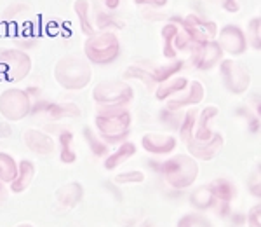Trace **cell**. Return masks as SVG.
I'll return each mask as SVG.
<instances>
[{
  "mask_svg": "<svg viewBox=\"0 0 261 227\" xmlns=\"http://www.w3.org/2000/svg\"><path fill=\"white\" fill-rule=\"evenodd\" d=\"M130 112L127 107L98 108L94 117V129L108 145H119L127 140L130 133Z\"/></svg>",
  "mask_w": 261,
  "mask_h": 227,
  "instance_id": "obj_1",
  "label": "cell"
},
{
  "mask_svg": "<svg viewBox=\"0 0 261 227\" xmlns=\"http://www.w3.org/2000/svg\"><path fill=\"white\" fill-rule=\"evenodd\" d=\"M91 63L77 54H66L54 63V81L66 91H81L91 84Z\"/></svg>",
  "mask_w": 261,
  "mask_h": 227,
  "instance_id": "obj_2",
  "label": "cell"
},
{
  "mask_svg": "<svg viewBox=\"0 0 261 227\" xmlns=\"http://www.w3.org/2000/svg\"><path fill=\"white\" fill-rule=\"evenodd\" d=\"M161 173L169 187L185 191L197 182L200 166L190 154H174L161 165Z\"/></svg>",
  "mask_w": 261,
  "mask_h": 227,
  "instance_id": "obj_3",
  "label": "cell"
},
{
  "mask_svg": "<svg viewBox=\"0 0 261 227\" xmlns=\"http://www.w3.org/2000/svg\"><path fill=\"white\" fill-rule=\"evenodd\" d=\"M86 60L94 65H110L120 54V40L112 30H99L87 37L84 44Z\"/></svg>",
  "mask_w": 261,
  "mask_h": 227,
  "instance_id": "obj_4",
  "label": "cell"
},
{
  "mask_svg": "<svg viewBox=\"0 0 261 227\" xmlns=\"http://www.w3.org/2000/svg\"><path fill=\"white\" fill-rule=\"evenodd\" d=\"M134 98V89L125 81H103L92 89V100L98 108L127 107Z\"/></svg>",
  "mask_w": 261,
  "mask_h": 227,
  "instance_id": "obj_5",
  "label": "cell"
},
{
  "mask_svg": "<svg viewBox=\"0 0 261 227\" xmlns=\"http://www.w3.org/2000/svg\"><path fill=\"white\" fill-rule=\"evenodd\" d=\"M32 58L23 49H0V81L19 82L32 72Z\"/></svg>",
  "mask_w": 261,
  "mask_h": 227,
  "instance_id": "obj_6",
  "label": "cell"
},
{
  "mask_svg": "<svg viewBox=\"0 0 261 227\" xmlns=\"http://www.w3.org/2000/svg\"><path fill=\"white\" fill-rule=\"evenodd\" d=\"M32 114V96L21 87H7L0 93V116L9 123L23 121Z\"/></svg>",
  "mask_w": 261,
  "mask_h": 227,
  "instance_id": "obj_7",
  "label": "cell"
},
{
  "mask_svg": "<svg viewBox=\"0 0 261 227\" xmlns=\"http://www.w3.org/2000/svg\"><path fill=\"white\" fill-rule=\"evenodd\" d=\"M221 81L225 89L231 95H244L251 87V74L241 61L226 58L220 63Z\"/></svg>",
  "mask_w": 261,
  "mask_h": 227,
  "instance_id": "obj_8",
  "label": "cell"
},
{
  "mask_svg": "<svg viewBox=\"0 0 261 227\" xmlns=\"http://www.w3.org/2000/svg\"><path fill=\"white\" fill-rule=\"evenodd\" d=\"M179 25L187 30L195 46H200L204 42L216 40L218 35V25L214 21L204 19L199 14H188L185 18H179Z\"/></svg>",
  "mask_w": 261,
  "mask_h": 227,
  "instance_id": "obj_9",
  "label": "cell"
},
{
  "mask_svg": "<svg viewBox=\"0 0 261 227\" xmlns=\"http://www.w3.org/2000/svg\"><path fill=\"white\" fill-rule=\"evenodd\" d=\"M216 42L220 44L223 53L230 54V56H241L249 48L246 32L239 25H225L223 28H220Z\"/></svg>",
  "mask_w": 261,
  "mask_h": 227,
  "instance_id": "obj_10",
  "label": "cell"
},
{
  "mask_svg": "<svg viewBox=\"0 0 261 227\" xmlns=\"http://www.w3.org/2000/svg\"><path fill=\"white\" fill-rule=\"evenodd\" d=\"M223 49L216 40L204 42L192 49V65L200 72H209L218 66L223 60Z\"/></svg>",
  "mask_w": 261,
  "mask_h": 227,
  "instance_id": "obj_11",
  "label": "cell"
},
{
  "mask_svg": "<svg viewBox=\"0 0 261 227\" xmlns=\"http://www.w3.org/2000/svg\"><path fill=\"white\" fill-rule=\"evenodd\" d=\"M223 145H225V137L214 131L209 140H190L187 144V149L195 161H213L220 154Z\"/></svg>",
  "mask_w": 261,
  "mask_h": 227,
  "instance_id": "obj_12",
  "label": "cell"
},
{
  "mask_svg": "<svg viewBox=\"0 0 261 227\" xmlns=\"http://www.w3.org/2000/svg\"><path fill=\"white\" fill-rule=\"evenodd\" d=\"M205 96V89L202 86L200 81H190L187 86V89H183L179 95H176L174 98L167 100V107L171 110H187L190 107H197Z\"/></svg>",
  "mask_w": 261,
  "mask_h": 227,
  "instance_id": "obj_13",
  "label": "cell"
},
{
  "mask_svg": "<svg viewBox=\"0 0 261 227\" xmlns=\"http://www.w3.org/2000/svg\"><path fill=\"white\" fill-rule=\"evenodd\" d=\"M178 145L174 134H167V133H145L141 138V147L145 152H148L151 155H169L172 150Z\"/></svg>",
  "mask_w": 261,
  "mask_h": 227,
  "instance_id": "obj_14",
  "label": "cell"
},
{
  "mask_svg": "<svg viewBox=\"0 0 261 227\" xmlns=\"http://www.w3.org/2000/svg\"><path fill=\"white\" fill-rule=\"evenodd\" d=\"M23 140H24V145L28 147V150H32V152L37 155L49 157V155H53L56 152V142H54V138L45 131H40V129H35V128L24 129Z\"/></svg>",
  "mask_w": 261,
  "mask_h": 227,
  "instance_id": "obj_15",
  "label": "cell"
},
{
  "mask_svg": "<svg viewBox=\"0 0 261 227\" xmlns=\"http://www.w3.org/2000/svg\"><path fill=\"white\" fill-rule=\"evenodd\" d=\"M211 184V189L214 192L218 205L214 210H218L221 217H226L230 213V205L235 197L239 196V189L235 187V184L228 178H214Z\"/></svg>",
  "mask_w": 261,
  "mask_h": 227,
  "instance_id": "obj_16",
  "label": "cell"
},
{
  "mask_svg": "<svg viewBox=\"0 0 261 227\" xmlns=\"http://www.w3.org/2000/svg\"><path fill=\"white\" fill-rule=\"evenodd\" d=\"M84 196H86V191H84V186L77 180H71V182L63 184L56 189L54 192V197H56V203L63 208H75L77 205L82 203Z\"/></svg>",
  "mask_w": 261,
  "mask_h": 227,
  "instance_id": "obj_17",
  "label": "cell"
},
{
  "mask_svg": "<svg viewBox=\"0 0 261 227\" xmlns=\"http://www.w3.org/2000/svg\"><path fill=\"white\" fill-rule=\"evenodd\" d=\"M218 114H220V108L216 105H207V107L202 108L199 116H197V124L192 140H209L213 137V121L218 117Z\"/></svg>",
  "mask_w": 261,
  "mask_h": 227,
  "instance_id": "obj_18",
  "label": "cell"
},
{
  "mask_svg": "<svg viewBox=\"0 0 261 227\" xmlns=\"http://www.w3.org/2000/svg\"><path fill=\"white\" fill-rule=\"evenodd\" d=\"M136 150H138V147L134 142H127V140L122 142V144L117 145L115 150H112V152L105 157V163H103L105 170L112 171V170L120 168L122 165H125V163L130 161V159L136 155Z\"/></svg>",
  "mask_w": 261,
  "mask_h": 227,
  "instance_id": "obj_19",
  "label": "cell"
},
{
  "mask_svg": "<svg viewBox=\"0 0 261 227\" xmlns=\"http://www.w3.org/2000/svg\"><path fill=\"white\" fill-rule=\"evenodd\" d=\"M35 165L33 161H28V159H23L19 163V170L16 178L9 184V191L14 192V194H21V192L28 191L30 186L33 184V178H35Z\"/></svg>",
  "mask_w": 261,
  "mask_h": 227,
  "instance_id": "obj_20",
  "label": "cell"
},
{
  "mask_svg": "<svg viewBox=\"0 0 261 227\" xmlns=\"http://www.w3.org/2000/svg\"><path fill=\"white\" fill-rule=\"evenodd\" d=\"M190 205L197 212H207V210L216 208L218 201H216V197H214L211 184H204V186L197 187L190 194Z\"/></svg>",
  "mask_w": 261,
  "mask_h": 227,
  "instance_id": "obj_21",
  "label": "cell"
},
{
  "mask_svg": "<svg viewBox=\"0 0 261 227\" xmlns=\"http://www.w3.org/2000/svg\"><path fill=\"white\" fill-rule=\"evenodd\" d=\"M188 82H190V79L176 75V77L169 79V81L157 84V87H155V98L161 100V102H167V100L174 98L176 95H179L183 89H187Z\"/></svg>",
  "mask_w": 261,
  "mask_h": 227,
  "instance_id": "obj_22",
  "label": "cell"
},
{
  "mask_svg": "<svg viewBox=\"0 0 261 227\" xmlns=\"http://www.w3.org/2000/svg\"><path fill=\"white\" fill-rule=\"evenodd\" d=\"M73 11L79 18V25H81V32L84 35H92L98 30L94 28V21L91 18V2L89 0H75Z\"/></svg>",
  "mask_w": 261,
  "mask_h": 227,
  "instance_id": "obj_23",
  "label": "cell"
},
{
  "mask_svg": "<svg viewBox=\"0 0 261 227\" xmlns=\"http://www.w3.org/2000/svg\"><path fill=\"white\" fill-rule=\"evenodd\" d=\"M82 134H84V140L87 142V147H89L91 154L94 155V157H107V155L110 154V145L99 137L94 128L86 126Z\"/></svg>",
  "mask_w": 261,
  "mask_h": 227,
  "instance_id": "obj_24",
  "label": "cell"
},
{
  "mask_svg": "<svg viewBox=\"0 0 261 227\" xmlns=\"http://www.w3.org/2000/svg\"><path fill=\"white\" fill-rule=\"evenodd\" d=\"M176 32H178V23H176L174 18H171L167 21L166 25L162 27V54L164 58H167V60H174L176 56H178V53H176L174 49V37H176Z\"/></svg>",
  "mask_w": 261,
  "mask_h": 227,
  "instance_id": "obj_25",
  "label": "cell"
},
{
  "mask_svg": "<svg viewBox=\"0 0 261 227\" xmlns=\"http://www.w3.org/2000/svg\"><path fill=\"white\" fill-rule=\"evenodd\" d=\"M58 145H60V159L63 165H73L77 161V152L73 145V133L68 129H63L58 137Z\"/></svg>",
  "mask_w": 261,
  "mask_h": 227,
  "instance_id": "obj_26",
  "label": "cell"
},
{
  "mask_svg": "<svg viewBox=\"0 0 261 227\" xmlns=\"http://www.w3.org/2000/svg\"><path fill=\"white\" fill-rule=\"evenodd\" d=\"M183 60H178V58H174V60H167V63H162V65H159L157 69L151 72V75H153L155 82L157 84H162L166 81H169V79L176 77L181 69H183Z\"/></svg>",
  "mask_w": 261,
  "mask_h": 227,
  "instance_id": "obj_27",
  "label": "cell"
},
{
  "mask_svg": "<svg viewBox=\"0 0 261 227\" xmlns=\"http://www.w3.org/2000/svg\"><path fill=\"white\" fill-rule=\"evenodd\" d=\"M45 114H47L53 121H60V119H70V117H79L81 116V108L71 102L50 103Z\"/></svg>",
  "mask_w": 261,
  "mask_h": 227,
  "instance_id": "obj_28",
  "label": "cell"
},
{
  "mask_svg": "<svg viewBox=\"0 0 261 227\" xmlns=\"http://www.w3.org/2000/svg\"><path fill=\"white\" fill-rule=\"evenodd\" d=\"M197 116H199V110L195 107H190L185 110V116H183V121L179 124V138L181 142L188 144V142L193 138V131H195V124H197Z\"/></svg>",
  "mask_w": 261,
  "mask_h": 227,
  "instance_id": "obj_29",
  "label": "cell"
},
{
  "mask_svg": "<svg viewBox=\"0 0 261 227\" xmlns=\"http://www.w3.org/2000/svg\"><path fill=\"white\" fill-rule=\"evenodd\" d=\"M19 170V163L7 152H0V180L4 184H9L16 178Z\"/></svg>",
  "mask_w": 261,
  "mask_h": 227,
  "instance_id": "obj_30",
  "label": "cell"
},
{
  "mask_svg": "<svg viewBox=\"0 0 261 227\" xmlns=\"http://www.w3.org/2000/svg\"><path fill=\"white\" fill-rule=\"evenodd\" d=\"M124 79H136V81H141L146 86V89H148L150 93H153L155 87H157V82H155L151 72L141 69V66H138V65L127 66V69H125V72H124Z\"/></svg>",
  "mask_w": 261,
  "mask_h": 227,
  "instance_id": "obj_31",
  "label": "cell"
},
{
  "mask_svg": "<svg viewBox=\"0 0 261 227\" xmlns=\"http://www.w3.org/2000/svg\"><path fill=\"white\" fill-rule=\"evenodd\" d=\"M176 227H214L209 217H205L202 212H190L185 213L178 220Z\"/></svg>",
  "mask_w": 261,
  "mask_h": 227,
  "instance_id": "obj_32",
  "label": "cell"
},
{
  "mask_svg": "<svg viewBox=\"0 0 261 227\" xmlns=\"http://www.w3.org/2000/svg\"><path fill=\"white\" fill-rule=\"evenodd\" d=\"M145 182V173L141 170H129L115 176L117 186H138Z\"/></svg>",
  "mask_w": 261,
  "mask_h": 227,
  "instance_id": "obj_33",
  "label": "cell"
},
{
  "mask_svg": "<svg viewBox=\"0 0 261 227\" xmlns=\"http://www.w3.org/2000/svg\"><path fill=\"white\" fill-rule=\"evenodd\" d=\"M247 44H251L252 49L259 51L261 48V19L259 16H254L249 21V37H247Z\"/></svg>",
  "mask_w": 261,
  "mask_h": 227,
  "instance_id": "obj_34",
  "label": "cell"
},
{
  "mask_svg": "<svg viewBox=\"0 0 261 227\" xmlns=\"http://www.w3.org/2000/svg\"><path fill=\"white\" fill-rule=\"evenodd\" d=\"M185 110H171V108H164L161 112V121L164 124H169L171 128L179 129V124L183 121Z\"/></svg>",
  "mask_w": 261,
  "mask_h": 227,
  "instance_id": "obj_35",
  "label": "cell"
},
{
  "mask_svg": "<svg viewBox=\"0 0 261 227\" xmlns=\"http://www.w3.org/2000/svg\"><path fill=\"white\" fill-rule=\"evenodd\" d=\"M246 224L247 227H261V205L256 203L249 208L246 215Z\"/></svg>",
  "mask_w": 261,
  "mask_h": 227,
  "instance_id": "obj_36",
  "label": "cell"
},
{
  "mask_svg": "<svg viewBox=\"0 0 261 227\" xmlns=\"http://www.w3.org/2000/svg\"><path fill=\"white\" fill-rule=\"evenodd\" d=\"M96 23H98V28H101V30H110L113 25H115V18L107 14V12L98 11L96 12Z\"/></svg>",
  "mask_w": 261,
  "mask_h": 227,
  "instance_id": "obj_37",
  "label": "cell"
},
{
  "mask_svg": "<svg viewBox=\"0 0 261 227\" xmlns=\"http://www.w3.org/2000/svg\"><path fill=\"white\" fill-rule=\"evenodd\" d=\"M169 0H134L136 6H145V7H153V9H161L166 7Z\"/></svg>",
  "mask_w": 261,
  "mask_h": 227,
  "instance_id": "obj_38",
  "label": "cell"
},
{
  "mask_svg": "<svg viewBox=\"0 0 261 227\" xmlns=\"http://www.w3.org/2000/svg\"><path fill=\"white\" fill-rule=\"evenodd\" d=\"M221 6L226 12H239L242 9V0H221Z\"/></svg>",
  "mask_w": 261,
  "mask_h": 227,
  "instance_id": "obj_39",
  "label": "cell"
},
{
  "mask_svg": "<svg viewBox=\"0 0 261 227\" xmlns=\"http://www.w3.org/2000/svg\"><path fill=\"white\" fill-rule=\"evenodd\" d=\"M12 134V128L9 121H0V138H7Z\"/></svg>",
  "mask_w": 261,
  "mask_h": 227,
  "instance_id": "obj_40",
  "label": "cell"
},
{
  "mask_svg": "<svg viewBox=\"0 0 261 227\" xmlns=\"http://www.w3.org/2000/svg\"><path fill=\"white\" fill-rule=\"evenodd\" d=\"M249 189H251L252 194H254V197H259V171L258 170H256V175H254L252 184H249Z\"/></svg>",
  "mask_w": 261,
  "mask_h": 227,
  "instance_id": "obj_41",
  "label": "cell"
},
{
  "mask_svg": "<svg viewBox=\"0 0 261 227\" xmlns=\"http://www.w3.org/2000/svg\"><path fill=\"white\" fill-rule=\"evenodd\" d=\"M101 2H103L105 7H107V9H110V11H115L117 7L120 6V0H101Z\"/></svg>",
  "mask_w": 261,
  "mask_h": 227,
  "instance_id": "obj_42",
  "label": "cell"
},
{
  "mask_svg": "<svg viewBox=\"0 0 261 227\" xmlns=\"http://www.w3.org/2000/svg\"><path fill=\"white\" fill-rule=\"evenodd\" d=\"M105 187H107L108 191H110V194H115V196H117V197H115L117 201H120V199H122V194H120L119 191H115V189H113V186L110 187V184H107V186H105Z\"/></svg>",
  "mask_w": 261,
  "mask_h": 227,
  "instance_id": "obj_43",
  "label": "cell"
},
{
  "mask_svg": "<svg viewBox=\"0 0 261 227\" xmlns=\"http://www.w3.org/2000/svg\"><path fill=\"white\" fill-rule=\"evenodd\" d=\"M4 186H6V184L0 180V205L6 203V191H4Z\"/></svg>",
  "mask_w": 261,
  "mask_h": 227,
  "instance_id": "obj_44",
  "label": "cell"
},
{
  "mask_svg": "<svg viewBox=\"0 0 261 227\" xmlns=\"http://www.w3.org/2000/svg\"><path fill=\"white\" fill-rule=\"evenodd\" d=\"M129 227H151L150 222H145V220H138V222H134V224H130Z\"/></svg>",
  "mask_w": 261,
  "mask_h": 227,
  "instance_id": "obj_45",
  "label": "cell"
},
{
  "mask_svg": "<svg viewBox=\"0 0 261 227\" xmlns=\"http://www.w3.org/2000/svg\"><path fill=\"white\" fill-rule=\"evenodd\" d=\"M14 227H35V225L30 224V222H23V224H18V225H14Z\"/></svg>",
  "mask_w": 261,
  "mask_h": 227,
  "instance_id": "obj_46",
  "label": "cell"
}]
</instances>
